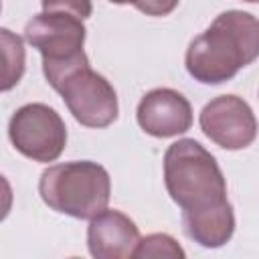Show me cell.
<instances>
[{
	"instance_id": "obj_15",
	"label": "cell",
	"mask_w": 259,
	"mask_h": 259,
	"mask_svg": "<svg viewBox=\"0 0 259 259\" xmlns=\"http://www.w3.org/2000/svg\"><path fill=\"white\" fill-rule=\"evenodd\" d=\"M109 2H115V4H127V2H132L134 4V0H109Z\"/></svg>"
},
{
	"instance_id": "obj_6",
	"label": "cell",
	"mask_w": 259,
	"mask_h": 259,
	"mask_svg": "<svg viewBox=\"0 0 259 259\" xmlns=\"http://www.w3.org/2000/svg\"><path fill=\"white\" fill-rule=\"evenodd\" d=\"M24 38L42 55V67L79 59L85 42L83 20L67 12H40L24 28Z\"/></svg>"
},
{
	"instance_id": "obj_2",
	"label": "cell",
	"mask_w": 259,
	"mask_h": 259,
	"mask_svg": "<svg viewBox=\"0 0 259 259\" xmlns=\"http://www.w3.org/2000/svg\"><path fill=\"white\" fill-rule=\"evenodd\" d=\"M259 53V22L253 14L229 10L196 36L186 51V69L200 83H223Z\"/></svg>"
},
{
	"instance_id": "obj_16",
	"label": "cell",
	"mask_w": 259,
	"mask_h": 259,
	"mask_svg": "<svg viewBox=\"0 0 259 259\" xmlns=\"http://www.w3.org/2000/svg\"><path fill=\"white\" fill-rule=\"evenodd\" d=\"M245 2H257V0H245Z\"/></svg>"
},
{
	"instance_id": "obj_13",
	"label": "cell",
	"mask_w": 259,
	"mask_h": 259,
	"mask_svg": "<svg viewBox=\"0 0 259 259\" xmlns=\"http://www.w3.org/2000/svg\"><path fill=\"white\" fill-rule=\"evenodd\" d=\"M134 6L148 16H166L178 6V0H134Z\"/></svg>"
},
{
	"instance_id": "obj_11",
	"label": "cell",
	"mask_w": 259,
	"mask_h": 259,
	"mask_svg": "<svg viewBox=\"0 0 259 259\" xmlns=\"http://www.w3.org/2000/svg\"><path fill=\"white\" fill-rule=\"evenodd\" d=\"M132 257H170V259H180V257H184V251L168 235H150V237L138 241Z\"/></svg>"
},
{
	"instance_id": "obj_9",
	"label": "cell",
	"mask_w": 259,
	"mask_h": 259,
	"mask_svg": "<svg viewBox=\"0 0 259 259\" xmlns=\"http://www.w3.org/2000/svg\"><path fill=\"white\" fill-rule=\"evenodd\" d=\"M140 241L136 223L119 210H101L91 217L87 229L89 251L97 259H125L132 257Z\"/></svg>"
},
{
	"instance_id": "obj_7",
	"label": "cell",
	"mask_w": 259,
	"mask_h": 259,
	"mask_svg": "<svg viewBox=\"0 0 259 259\" xmlns=\"http://www.w3.org/2000/svg\"><path fill=\"white\" fill-rule=\"evenodd\" d=\"M200 127L217 146L241 150L253 144L257 121L251 107L237 95H221L200 111Z\"/></svg>"
},
{
	"instance_id": "obj_1",
	"label": "cell",
	"mask_w": 259,
	"mask_h": 259,
	"mask_svg": "<svg viewBox=\"0 0 259 259\" xmlns=\"http://www.w3.org/2000/svg\"><path fill=\"white\" fill-rule=\"evenodd\" d=\"M168 194L182 208L186 235L202 247L225 245L235 231L227 182L217 160L194 140L174 142L164 156Z\"/></svg>"
},
{
	"instance_id": "obj_5",
	"label": "cell",
	"mask_w": 259,
	"mask_h": 259,
	"mask_svg": "<svg viewBox=\"0 0 259 259\" xmlns=\"http://www.w3.org/2000/svg\"><path fill=\"white\" fill-rule=\"evenodd\" d=\"M12 146L36 162H53L67 144V130L61 115L42 103L20 107L8 123Z\"/></svg>"
},
{
	"instance_id": "obj_14",
	"label": "cell",
	"mask_w": 259,
	"mask_h": 259,
	"mask_svg": "<svg viewBox=\"0 0 259 259\" xmlns=\"http://www.w3.org/2000/svg\"><path fill=\"white\" fill-rule=\"evenodd\" d=\"M12 208V188L8 184V180L0 174V221H4L8 217Z\"/></svg>"
},
{
	"instance_id": "obj_10",
	"label": "cell",
	"mask_w": 259,
	"mask_h": 259,
	"mask_svg": "<svg viewBox=\"0 0 259 259\" xmlns=\"http://www.w3.org/2000/svg\"><path fill=\"white\" fill-rule=\"evenodd\" d=\"M24 73V47L20 36L8 28H0V91L18 85Z\"/></svg>"
},
{
	"instance_id": "obj_8",
	"label": "cell",
	"mask_w": 259,
	"mask_h": 259,
	"mask_svg": "<svg viewBox=\"0 0 259 259\" xmlns=\"http://www.w3.org/2000/svg\"><path fill=\"white\" fill-rule=\"evenodd\" d=\"M140 127L156 138L184 134L192 125V109L184 95L174 89H154L138 105Z\"/></svg>"
},
{
	"instance_id": "obj_4",
	"label": "cell",
	"mask_w": 259,
	"mask_h": 259,
	"mask_svg": "<svg viewBox=\"0 0 259 259\" xmlns=\"http://www.w3.org/2000/svg\"><path fill=\"white\" fill-rule=\"evenodd\" d=\"M47 81L57 89L73 117L87 127H105L117 117V95L109 81L95 73L87 57L75 61L42 67Z\"/></svg>"
},
{
	"instance_id": "obj_3",
	"label": "cell",
	"mask_w": 259,
	"mask_h": 259,
	"mask_svg": "<svg viewBox=\"0 0 259 259\" xmlns=\"http://www.w3.org/2000/svg\"><path fill=\"white\" fill-rule=\"evenodd\" d=\"M109 174L95 162H67L42 172L38 192L53 210L75 219H91L107 208Z\"/></svg>"
},
{
	"instance_id": "obj_12",
	"label": "cell",
	"mask_w": 259,
	"mask_h": 259,
	"mask_svg": "<svg viewBox=\"0 0 259 259\" xmlns=\"http://www.w3.org/2000/svg\"><path fill=\"white\" fill-rule=\"evenodd\" d=\"M45 12H67L81 20L91 16V0H42Z\"/></svg>"
}]
</instances>
